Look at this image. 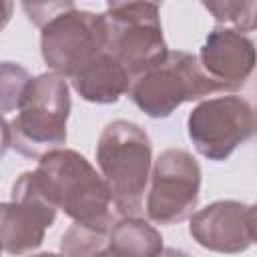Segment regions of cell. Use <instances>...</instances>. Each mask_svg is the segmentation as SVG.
<instances>
[{"mask_svg":"<svg viewBox=\"0 0 257 257\" xmlns=\"http://www.w3.org/2000/svg\"><path fill=\"white\" fill-rule=\"evenodd\" d=\"M44 197L74 223L110 231L114 223L106 181L74 149H54L38 159L32 171Z\"/></svg>","mask_w":257,"mask_h":257,"instance_id":"cell-1","label":"cell"},{"mask_svg":"<svg viewBox=\"0 0 257 257\" xmlns=\"http://www.w3.org/2000/svg\"><path fill=\"white\" fill-rule=\"evenodd\" d=\"M96 165L116 213L120 217L141 215L153 167V145L147 131L122 118L108 122L96 143Z\"/></svg>","mask_w":257,"mask_h":257,"instance_id":"cell-2","label":"cell"},{"mask_svg":"<svg viewBox=\"0 0 257 257\" xmlns=\"http://www.w3.org/2000/svg\"><path fill=\"white\" fill-rule=\"evenodd\" d=\"M70 106L64 76L50 70L30 78L16 108L18 114L10 122V147L26 159H40L44 153L64 147Z\"/></svg>","mask_w":257,"mask_h":257,"instance_id":"cell-3","label":"cell"},{"mask_svg":"<svg viewBox=\"0 0 257 257\" xmlns=\"http://www.w3.org/2000/svg\"><path fill=\"white\" fill-rule=\"evenodd\" d=\"M227 92L185 50H169L163 60L139 72L128 88L131 100L151 118H167L181 104Z\"/></svg>","mask_w":257,"mask_h":257,"instance_id":"cell-4","label":"cell"},{"mask_svg":"<svg viewBox=\"0 0 257 257\" xmlns=\"http://www.w3.org/2000/svg\"><path fill=\"white\" fill-rule=\"evenodd\" d=\"M161 0H135L108 8L104 16V50L120 60L133 78L169 52L159 12Z\"/></svg>","mask_w":257,"mask_h":257,"instance_id":"cell-5","label":"cell"},{"mask_svg":"<svg viewBox=\"0 0 257 257\" xmlns=\"http://www.w3.org/2000/svg\"><path fill=\"white\" fill-rule=\"evenodd\" d=\"M187 133L199 155L221 163L253 137V106L247 98L235 92L205 98L189 112Z\"/></svg>","mask_w":257,"mask_h":257,"instance_id":"cell-6","label":"cell"},{"mask_svg":"<svg viewBox=\"0 0 257 257\" xmlns=\"http://www.w3.org/2000/svg\"><path fill=\"white\" fill-rule=\"evenodd\" d=\"M201 165L185 149L163 151L151 167L147 217L159 225L187 221L201 197Z\"/></svg>","mask_w":257,"mask_h":257,"instance_id":"cell-7","label":"cell"},{"mask_svg":"<svg viewBox=\"0 0 257 257\" xmlns=\"http://www.w3.org/2000/svg\"><path fill=\"white\" fill-rule=\"evenodd\" d=\"M104 16L90 10H68L40 28V54L44 64L72 78L104 50Z\"/></svg>","mask_w":257,"mask_h":257,"instance_id":"cell-8","label":"cell"},{"mask_svg":"<svg viewBox=\"0 0 257 257\" xmlns=\"http://www.w3.org/2000/svg\"><path fill=\"white\" fill-rule=\"evenodd\" d=\"M10 195L8 203H0V247L12 255L36 251L58 209L44 197L32 171L14 181Z\"/></svg>","mask_w":257,"mask_h":257,"instance_id":"cell-9","label":"cell"},{"mask_svg":"<svg viewBox=\"0 0 257 257\" xmlns=\"http://www.w3.org/2000/svg\"><path fill=\"white\" fill-rule=\"evenodd\" d=\"M255 205L221 199L189 217L191 237L217 253H241L255 243Z\"/></svg>","mask_w":257,"mask_h":257,"instance_id":"cell-10","label":"cell"},{"mask_svg":"<svg viewBox=\"0 0 257 257\" xmlns=\"http://www.w3.org/2000/svg\"><path fill=\"white\" fill-rule=\"evenodd\" d=\"M201 68L227 92L247 84L255 68V42L237 28H213L197 56Z\"/></svg>","mask_w":257,"mask_h":257,"instance_id":"cell-11","label":"cell"},{"mask_svg":"<svg viewBox=\"0 0 257 257\" xmlns=\"http://www.w3.org/2000/svg\"><path fill=\"white\" fill-rule=\"evenodd\" d=\"M70 80L72 88L82 100L92 104H114L122 94L128 92L133 74L110 52L102 50Z\"/></svg>","mask_w":257,"mask_h":257,"instance_id":"cell-12","label":"cell"},{"mask_svg":"<svg viewBox=\"0 0 257 257\" xmlns=\"http://www.w3.org/2000/svg\"><path fill=\"white\" fill-rule=\"evenodd\" d=\"M163 253V235L139 215H124L108 231L106 255L155 257Z\"/></svg>","mask_w":257,"mask_h":257,"instance_id":"cell-13","label":"cell"},{"mask_svg":"<svg viewBox=\"0 0 257 257\" xmlns=\"http://www.w3.org/2000/svg\"><path fill=\"white\" fill-rule=\"evenodd\" d=\"M108 231H100L94 227H84L72 221V225L64 231L60 239V253L64 255H106Z\"/></svg>","mask_w":257,"mask_h":257,"instance_id":"cell-14","label":"cell"},{"mask_svg":"<svg viewBox=\"0 0 257 257\" xmlns=\"http://www.w3.org/2000/svg\"><path fill=\"white\" fill-rule=\"evenodd\" d=\"M203 8L223 24H233L241 32L255 30L257 0H201Z\"/></svg>","mask_w":257,"mask_h":257,"instance_id":"cell-15","label":"cell"},{"mask_svg":"<svg viewBox=\"0 0 257 257\" xmlns=\"http://www.w3.org/2000/svg\"><path fill=\"white\" fill-rule=\"evenodd\" d=\"M30 72L16 62H0V114L12 112L20 106L22 94L30 82Z\"/></svg>","mask_w":257,"mask_h":257,"instance_id":"cell-16","label":"cell"},{"mask_svg":"<svg viewBox=\"0 0 257 257\" xmlns=\"http://www.w3.org/2000/svg\"><path fill=\"white\" fill-rule=\"evenodd\" d=\"M20 4L26 18L38 28H42L54 16L74 8V0H20Z\"/></svg>","mask_w":257,"mask_h":257,"instance_id":"cell-17","label":"cell"},{"mask_svg":"<svg viewBox=\"0 0 257 257\" xmlns=\"http://www.w3.org/2000/svg\"><path fill=\"white\" fill-rule=\"evenodd\" d=\"M10 141H12V137H10V122H6V118L0 114V161L4 159L6 151L10 149Z\"/></svg>","mask_w":257,"mask_h":257,"instance_id":"cell-18","label":"cell"},{"mask_svg":"<svg viewBox=\"0 0 257 257\" xmlns=\"http://www.w3.org/2000/svg\"><path fill=\"white\" fill-rule=\"evenodd\" d=\"M14 14V0H0V32L6 28Z\"/></svg>","mask_w":257,"mask_h":257,"instance_id":"cell-19","label":"cell"},{"mask_svg":"<svg viewBox=\"0 0 257 257\" xmlns=\"http://www.w3.org/2000/svg\"><path fill=\"white\" fill-rule=\"evenodd\" d=\"M108 8H114V6H120V4H126V2H135V0H104Z\"/></svg>","mask_w":257,"mask_h":257,"instance_id":"cell-20","label":"cell"},{"mask_svg":"<svg viewBox=\"0 0 257 257\" xmlns=\"http://www.w3.org/2000/svg\"><path fill=\"white\" fill-rule=\"evenodd\" d=\"M0 251H2V247H0Z\"/></svg>","mask_w":257,"mask_h":257,"instance_id":"cell-21","label":"cell"}]
</instances>
